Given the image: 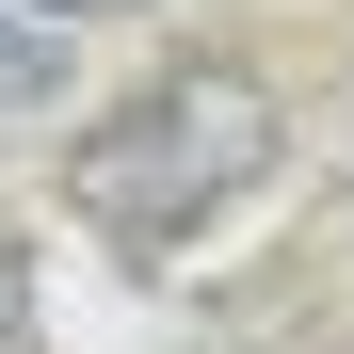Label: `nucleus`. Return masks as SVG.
Wrapping results in <instances>:
<instances>
[{
    "mask_svg": "<svg viewBox=\"0 0 354 354\" xmlns=\"http://www.w3.org/2000/svg\"><path fill=\"white\" fill-rule=\"evenodd\" d=\"M274 177V81H242V65H161L129 113H97V129L65 145V194L113 225V242H194V225L225 209V194H258Z\"/></svg>",
    "mask_w": 354,
    "mask_h": 354,
    "instance_id": "f257e3e1",
    "label": "nucleus"
},
{
    "mask_svg": "<svg viewBox=\"0 0 354 354\" xmlns=\"http://www.w3.org/2000/svg\"><path fill=\"white\" fill-rule=\"evenodd\" d=\"M48 97H65V17L0 0V113H48Z\"/></svg>",
    "mask_w": 354,
    "mask_h": 354,
    "instance_id": "f03ea898",
    "label": "nucleus"
},
{
    "mask_svg": "<svg viewBox=\"0 0 354 354\" xmlns=\"http://www.w3.org/2000/svg\"><path fill=\"white\" fill-rule=\"evenodd\" d=\"M32 17H65V32H97V17H145V0H32Z\"/></svg>",
    "mask_w": 354,
    "mask_h": 354,
    "instance_id": "7ed1b4c3",
    "label": "nucleus"
},
{
    "mask_svg": "<svg viewBox=\"0 0 354 354\" xmlns=\"http://www.w3.org/2000/svg\"><path fill=\"white\" fill-rule=\"evenodd\" d=\"M0 338H17V258H0Z\"/></svg>",
    "mask_w": 354,
    "mask_h": 354,
    "instance_id": "20e7f679",
    "label": "nucleus"
}]
</instances>
